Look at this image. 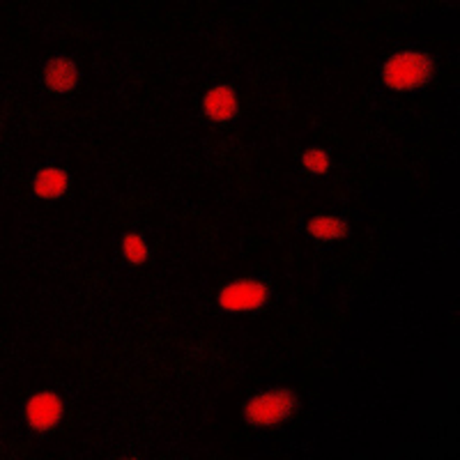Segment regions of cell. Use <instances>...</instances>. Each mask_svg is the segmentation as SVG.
Listing matches in <instances>:
<instances>
[{
  "instance_id": "277c9868",
  "label": "cell",
  "mask_w": 460,
  "mask_h": 460,
  "mask_svg": "<svg viewBox=\"0 0 460 460\" xmlns=\"http://www.w3.org/2000/svg\"><path fill=\"white\" fill-rule=\"evenodd\" d=\"M63 398L53 392H40L26 402V421L35 433H51L63 421Z\"/></svg>"
},
{
  "instance_id": "30bf717a",
  "label": "cell",
  "mask_w": 460,
  "mask_h": 460,
  "mask_svg": "<svg viewBox=\"0 0 460 460\" xmlns=\"http://www.w3.org/2000/svg\"><path fill=\"white\" fill-rule=\"evenodd\" d=\"M302 166L309 172H314V175H324L332 166L330 155L324 150H320V147H311V150H306L302 155Z\"/></svg>"
},
{
  "instance_id": "8992f818",
  "label": "cell",
  "mask_w": 460,
  "mask_h": 460,
  "mask_svg": "<svg viewBox=\"0 0 460 460\" xmlns=\"http://www.w3.org/2000/svg\"><path fill=\"white\" fill-rule=\"evenodd\" d=\"M44 84L56 94L72 93L76 88V84H79V67L74 65V60H69L65 56L51 58L44 65Z\"/></svg>"
},
{
  "instance_id": "9c48e42d",
  "label": "cell",
  "mask_w": 460,
  "mask_h": 460,
  "mask_svg": "<svg viewBox=\"0 0 460 460\" xmlns=\"http://www.w3.org/2000/svg\"><path fill=\"white\" fill-rule=\"evenodd\" d=\"M122 253H125V258L131 265H143L147 261V256H150V249H147L146 240L138 233H129L122 240Z\"/></svg>"
},
{
  "instance_id": "3957f363",
  "label": "cell",
  "mask_w": 460,
  "mask_h": 460,
  "mask_svg": "<svg viewBox=\"0 0 460 460\" xmlns=\"http://www.w3.org/2000/svg\"><path fill=\"white\" fill-rule=\"evenodd\" d=\"M272 297V290L265 281L258 279H242L221 288L219 306L228 314H246V311L262 309Z\"/></svg>"
},
{
  "instance_id": "ba28073f",
  "label": "cell",
  "mask_w": 460,
  "mask_h": 460,
  "mask_svg": "<svg viewBox=\"0 0 460 460\" xmlns=\"http://www.w3.org/2000/svg\"><path fill=\"white\" fill-rule=\"evenodd\" d=\"M306 233L318 242H336L348 237V221L334 215H318L306 224Z\"/></svg>"
},
{
  "instance_id": "6da1fadb",
  "label": "cell",
  "mask_w": 460,
  "mask_h": 460,
  "mask_svg": "<svg viewBox=\"0 0 460 460\" xmlns=\"http://www.w3.org/2000/svg\"><path fill=\"white\" fill-rule=\"evenodd\" d=\"M435 72L433 58L426 51H398L382 65V84L396 93H412L430 84Z\"/></svg>"
},
{
  "instance_id": "5b68a950",
  "label": "cell",
  "mask_w": 460,
  "mask_h": 460,
  "mask_svg": "<svg viewBox=\"0 0 460 460\" xmlns=\"http://www.w3.org/2000/svg\"><path fill=\"white\" fill-rule=\"evenodd\" d=\"M203 113L215 122L235 120L237 113H240L235 90L230 85H217V88L208 90L203 97Z\"/></svg>"
},
{
  "instance_id": "52a82bcc",
  "label": "cell",
  "mask_w": 460,
  "mask_h": 460,
  "mask_svg": "<svg viewBox=\"0 0 460 460\" xmlns=\"http://www.w3.org/2000/svg\"><path fill=\"white\" fill-rule=\"evenodd\" d=\"M67 189H69V175L67 171H63V168H56V166L42 168V171H37V175L32 178V191H35V196H40V199H47V200L63 199V196L67 194Z\"/></svg>"
},
{
  "instance_id": "7a4b0ae2",
  "label": "cell",
  "mask_w": 460,
  "mask_h": 460,
  "mask_svg": "<svg viewBox=\"0 0 460 460\" xmlns=\"http://www.w3.org/2000/svg\"><path fill=\"white\" fill-rule=\"evenodd\" d=\"M299 408L297 394L290 389H270V392L256 394L252 401L246 402L242 414L244 421L253 429H270L279 426L293 417Z\"/></svg>"
}]
</instances>
